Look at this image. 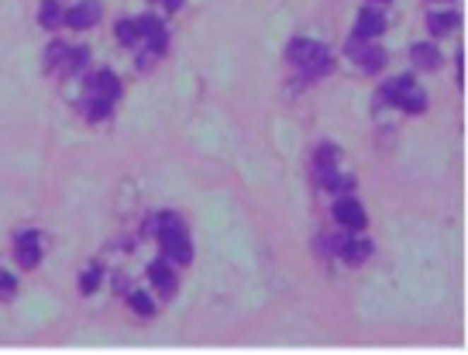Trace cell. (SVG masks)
Wrapping results in <instances>:
<instances>
[{
  "instance_id": "obj_1",
  "label": "cell",
  "mask_w": 468,
  "mask_h": 355,
  "mask_svg": "<svg viewBox=\"0 0 468 355\" xmlns=\"http://www.w3.org/2000/svg\"><path fill=\"white\" fill-rule=\"evenodd\" d=\"M286 59L289 62H296V66H303V73L317 80V76H324L327 69H331V55L327 49L320 45V42H310V38H293L286 49Z\"/></svg>"
},
{
  "instance_id": "obj_2",
  "label": "cell",
  "mask_w": 468,
  "mask_h": 355,
  "mask_svg": "<svg viewBox=\"0 0 468 355\" xmlns=\"http://www.w3.org/2000/svg\"><path fill=\"white\" fill-rule=\"evenodd\" d=\"M382 97L396 104V107L410 110V114H420V110L427 107V93L416 86L414 80H406V76H399V80H392L386 90H382Z\"/></svg>"
},
{
  "instance_id": "obj_3",
  "label": "cell",
  "mask_w": 468,
  "mask_h": 355,
  "mask_svg": "<svg viewBox=\"0 0 468 355\" xmlns=\"http://www.w3.org/2000/svg\"><path fill=\"white\" fill-rule=\"evenodd\" d=\"M331 252L344 259L348 266H358L372 255V242L368 238H351V235H341V238H331Z\"/></svg>"
},
{
  "instance_id": "obj_4",
  "label": "cell",
  "mask_w": 468,
  "mask_h": 355,
  "mask_svg": "<svg viewBox=\"0 0 468 355\" xmlns=\"http://www.w3.org/2000/svg\"><path fill=\"white\" fill-rule=\"evenodd\" d=\"M158 238H162V252H165V259H172V262H180V266H186V262L193 259V245H189V238H186V228L162 231Z\"/></svg>"
},
{
  "instance_id": "obj_5",
  "label": "cell",
  "mask_w": 468,
  "mask_h": 355,
  "mask_svg": "<svg viewBox=\"0 0 468 355\" xmlns=\"http://www.w3.org/2000/svg\"><path fill=\"white\" fill-rule=\"evenodd\" d=\"M348 55L362 66L365 73H379V69L386 66V52H382L379 45H362V38H351V42H348Z\"/></svg>"
},
{
  "instance_id": "obj_6",
  "label": "cell",
  "mask_w": 468,
  "mask_h": 355,
  "mask_svg": "<svg viewBox=\"0 0 468 355\" xmlns=\"http://www.w3.org/2000/svg\"><path fill=\"white\" fill-rule=\"evenodd\" d=\"M97 18H100V0H83V4L69 7V11L62 14V25L90 28V25H97Z\"/></svg>"
},
{
  "instance_id": "obj_7",
  "label": "cell",
  "mask_w": 468,
  "mask_h": 355,
  "mask_svg": "<svg viewBox=\"0 0 468 355\" xmlns=\"http://www.w3.org/2000/svg\"><path fill=\"white\" fill-rule=\"evenodd\" d=\"M334 218L338 224H344L348 231H362L365 228V211L358 200H351V197H341L338 204H334Z\"/></svg>"
},
{
  "instance_id": "obj_8",
  "label": "cell",
  "mask_w": 468,
  "mask_h": 355,
  "mask_svg": "<svg viewBox=\"0 0 468 355\" xmlns=\"http://www.w3.org/2000/svg\"><path fill=\"white\" fill-rule=\"evenodd\" d=\"M90 93L93 97H104V100H117L121 97V83H117V76L110 73V69H100V73H93L90 76Z\"/></svg>"
},
{
  "instance_id": "obj_9",
  "label": "cell",
  "mask_w": 468,
  "mask_h": 355,
  "mask_svg": "<svg viewBox=\"0 0 468 355\" xmlns=\"http://www.w3.org/2000/svg\"><path fill=\"white\" fill-rule=\"evenodd\" d=\"M14 252H18V262H21V266L35 269V266H38V255H42V242H38V235H35V231H25V235H18V242H14Z\"/></svg>"
},
{
  "instance_id": "obj_10",
  "label": "cell",
  "mask_w": 468,
  "mask_h": 355,
  "mask_svg": "<svg viewBox=\"0 0 468 355\" xmlns=\"http://www.w3.org/2000/svg\"><path fill=\"white\" fill-rule=\"evenodd\" d=\"M382 28H386V18H382L379 11H372V7H368V11H362V14H358V21H355V38L368 42V38H375Z\"/></svg>"
},
{
  "instance_id": "obj_11",
  "label": "cell",
  "mask_w": 468,
  "mask_h": 355,
  "mask_svg": "<svg viewBox=\"0 0 468 355\" xmlns=\"http://www.w3.org/2000/svg\"><path fill=\"white\" fill-rule=\"evenodd\" d=\"M148 279L156 283L158 290H165V293L176 286V276L169 273V266H165V262H152V266H148Z\"/></svg>"
},
{
  "instance_id": "obj_12",
  "label": "cell",
  "mask_w": 468,
  "mask_h": 355,
  "mask_svg": "<svg viewBox=\"0 0 468 355\" xmlns=\"http://www.w3.org/2000/svg\"><path fill=\"white\" fill-rule=\"evenodd\" d=\"M414 62L420 69H434V66L441 62V52H438L434 45H423V42H420V45H414Z\"/></svg>"
},
{
  "instance_id": "obj_13",
  "label": "cell",
  "mask_w": 468,
  "mask_h": 355,
  "mask_svg": "<svg viewBox=\"0 0 468 355\" xmlns=\"http://www.w3.org/2000/svg\"><path fill=\"white\" fill-rule=\"evenodd\" d=\"M455 25H458V14H451V11H441V14H431V18H427L431 35H444V31H451Z\"/></svg>"
},
{
  "instance_id": "obj_14",
  "label": "cell",
  "mask_w": 468,
  "mask_h": 355,
  "mask_svg": "<svg viewBox=\"0 0 468 355\" xmlns=\"http://www.w3.org/2000/svg\"><path fill=\"white\" fill-rule=\"evenodd\" d=\"M38 21L45 28H59L62 25V11H59V4L55 0H45L42 7H38Z\"/></svg>"
},
{
  "instance_id": "obj_15",
  "label": "cell",
  "mask_w": 468,
  "mask_h": 355,
  "mask_svg": "<svg viewBox=\"0 0 468 355\" xmlns=\"http://www.w3.org/2000/svg\"><path fill=\"white\" fill-rule=\"evenodd\" d=\"M128 303L134 314H141V318H148L152 310H156V303L148 301V293H141V290H134V293H128Z\"/></svg>"
},
{
  "instance_id": "obj_16",
  "label": "cell",
  "mask_w": 468,
  "mask_h": 355,
  "mask_svg": "<svg viewBox=\"0 0 468 355\" xmlns=\"http://www.w3.org/2000/svg\"><path fill=\"white\" fill-rule=\"evenodd\" d=\"M138 38H141L138 21H121V25H117V42H121V45H134Z\"/></svg>"
},
{
  "instance_id": "obj_17",
  "label": "cell",
  "mask_w": 468,
  "mask_h": 355,
  "mask_svg": "<svg viewBox=\"0 0 468 355\" xmlns=\"http://www.w3.org/2000/svg\"><path fill=\"white\" fill-rule=\"evenodd\" d=\"M66 52H69V45H66V42H52V45H49V52H45V69H55V66L66 59Z\"/></svg>"
},
{
  "instance_id": "obj_18",
  "label": "cell",
  "mask_w": 468,
  "mask_h": 355,
  "mask_svg": "<svg viewBox=\"0 0 468 355\" xmlns=\"http://www.w3.org/2000/svg\"><path fill=\"white\" fill-rule=\"evenodd\" d=\"M138 31H141L145 38H152L156 31H162V21H158V18H138Z\"/></svg>"
},
{
  "instance_id": "obj_19",
  "label": "cell",
  "mask_w": 468,
  "mask_h": 355,
  "mask_svg": "<svg viewBox=\"0 0 468 355\" xmlns=\"http://www.w3.org/2000/svg\"><path fill=\"white\" fill-rule=\"evenodd\" d=\"M334 159H338V149H334V145L317 149V165H334Z\"/></svg>"
},
{
  "instance_id": "obj_20",
  "label": "cell",
  "mask_w": 468,
  "mask_h": 355,
  "mask_svg": "<svg viewBox=\"0 0 468 355\" xmlns=\"http://www.w3.org/2000/svg\"><path fill=\"white\" fill-rule=\"evenodd\" d=\"M97 283H100V269H90V273H86V279H83V293L97 290Z\"/></svg>"
},
{
  "instance_id": "obj_21",
  "label": "cell",
  "mask_w": 468,
  "mask_h": 355,
  "mask_svg": "<svg viewBox=\"0 0 468 355\" xmlns=\"http://www.w3.org/2000/svg\"><path fill=\"white\" fill-rule=\"evenodd\" d=\"M11 290H14V279H11V276H4V273H0V293H11Z\"/></svg>"
},
{
  "instance_id": "obj_22",
  "label": "cell",
  "mask_w": 468,
  "mask_h": 355,
  "mask_svg": "<svg viewBox=\"0 0 468 355\" xmlns=\"http://www.w3.org/2000/svg\"><path fill=\"white\" fill-rule=\"evenodd\" d=\"M180 4H182V0H165V7H169V11H176Z\"/></svg>"
}]
</instances>
